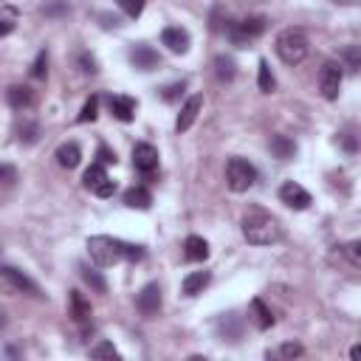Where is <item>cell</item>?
<instances>
[{
  "mask_svg": "<svg viewBox=\"0 0 361 361\" xmlns=\"http://www.w3.org/2000/svg\"><path fill=\"white\" fill-rule=\"evenodd\" d=\"M243 237L251 246H274L282 240V226L274 215L263 212V209H251L243 215Z\"/></svg>",
  "mask_w": 361,
  "mask_h": 361,
  "instance_id": "cell-1",
  "label": "cell"
},
{
  "mask_svg": "<svg viewBox=\"0 0 361 361\" xmlns=\"http://www.w3.org/2000/svg\"><path fill=\"white\" fill-rule=\"evenodd\" d=\"M127 246L130 243H124L119 237L96 235L88 240V254L99 268H110V265H119L122 260H127Z\"/></svg>",
  "mask_w": 361,
  "mask_h": 361,
  "instance_id": "cell-2",
  "label": "cell"
},
{
  "mask_svg": "<svg viewBox=\"0 0 361 361\" xmlns=\"http://www.w3.org/2000/svg\"><path fill=\"white\" fill-rule=\"evenodd\" d=\"M274 51L277 57L285 63V65H299L305 57H308V37L302 29H282L277 34V43H274Z\"/></svg>",
  "mask_w": 361,
  "mask_h": 361,
  "instance_id": "cell-3",
  "label": "cell"
},
{
  "mask_svg": "<svg viewBox=\"0 0 361 361\" xmlns=\"http://www.w3.org/2000/svg\"><path fill=\"white\" fill-rule=\"evenodd\" d=\"M257 180V169L246 158H232L226 164V184L232 192H249Z\"/></svg>",
  "mask_w": 361,
  "mask_h": 361,
  "instance_id": "cell-4",
  "label": "cell"
},
{
  "mask_svg": "<svg viewBox=\"0 0 361 361\" xmlns=\"http://www.w3.org/2000/svg\"><path fill=\"white\" fill-rule=\"evenodd\" d=\"M268 29V20L263 18V15H254V18H246V20H240V23H232V29L226 32L229 37H232V43L237 46V48H246L251 40H257L263 32Z\"/></svg>",
  "mask_w": 361,
  "mask_h": 361,
  "instance_id": "cell-5",
  "label": "cell"
},
{
  "mask_svg": "<svg viewBox=\"0 0 361 361\" xmlns=\"http://www.w3.org/2000/svg\"><path fill=\"white\" fill-rule=\"evenodd\" d=\"M82 184H85V190H91L96 198H110V195L116 192V180H110V175L105 172L102 164H91V166L85 169Z\"/></svg>",
  "mask_w": 361,
  "mask_h": 361,
  "instance_id": "cell-6",
  "label": "cell"
},
{
  "mask_svg": "<svg viewBox=\"0 0 361 361\" xmlns=\"http://www.w3.org/2000/svg\"><path fill=\"white\" fill-rule=\"evenodd\" d=\"M319 91L327 102H336L341 93V65L339 63H324L319 74Z\"/></svg>",
  "mask_w": 361,
  "mask_h": 361,
  "instance_id": "cell-7",
  "label": "cell"
},
{
  "mask_svg": "<svg viewBox=\"0 0 361 361\" xmlns=\"http://www.w3.org/2000/svg\"><path fill=\"white\" fill-rule=\"evenodd\" d=\"M133 164H136V169H138L144 178H152L155 169H158V150H155L152 144H147V141L136 144V147H133Z\"/></svg>",
  "mask_w": 361,
  "mask_h": 361,
  "instance_id": "cell-8",
  "label": "cell"
},
{
  "mask_svg": "<svg viewBox=\"0 0 361 361\" xmlns=\"http://www.w3.org/2000/svg\"><path fill=\"white\" fill-rule=\"evenodd\" d=\"M280 201L288 206V209H296V212H302V209H308L310 206V192L308 190H302L296 180H285V184L280 187Z\"/></svg>",
  "mask_w": 361,
  "mask_h": 361,
  "instance_id": "cell-9",
  "label": "cell"
},
{
  "mask_svg": "<svg viewBox=\"0 0 361 361\" xmlns=\"http://www.w3.org/2000/svg\"><path fill=\"white\" fill-rule=\"evenodd\" d=\"M0 280H4L6 285H12L15 291H20V294H32V296H40V288H37V282H34V280H29L23 271H18V268H12V265H0Z\"/></svg>",
  "mask_w": 361,
  "mask_h": 361,
  "instance_id": "cell-10",
  "label": "cell"
},
{
  "mask_svg": "<svg viewBox=\"0 0 361 361\" xmlns=\"http://www.w3.org/2000/svg\"><path fill=\"white\" fill-rule=\"evenodd\" d=\"M130 63H133V68H138V71H155V68L161 65V57H158L155 48L138 43V46L130 48Z\"/></svg>",
  "mask_w": 361,
  "mask_h": 361,
  "instance_id": "cell-11",
  "label": "cell"
},
{
  "mask_svg": "<svg viewBox=\"0 0 361 361\" xmlns=\"http://www.w3.org/2000/svg\"><path fill=\"white\" fill-rule=\"evenodd\" d=\"M136 308L144 316H155L161 310V288H158V282H150V285L141 288V294L136 296Z\"/></svg>",
  "mask_w": 361,
  "mask_h": 361,
  "instance_id": "cell-12",
  "label": "cell"
},
{
  "mask_svg": "<svg viewBox=\"0 0 361 361\" xmlns=\"http://www.w3.org/2000/svg\"><path fill=\"white\" fill-rule=\"evenodd\" d=\"M161 43L172 51V54H187L190 51V32L180 26H169L161 32Z\"/></svg>",
  "mask_w": 361,
  "mask_h": 361,
  "instance_id": "cell-13",
  "label": "cell"
},
{
  "mask_svg": "<svg viewBox=\"0 0 361 361\" xmlns=\"http://www.w3.org/2000/svg\"><path fill=\"white\" fill-rule=\"evenodd\" d=\"M201 107H204V96H201V93L190 96V99H187V105H184V107H180V113H178L175 130H178V133H187V130H190V127L195 124V119H198Z\"/></svg>",
  "mask_w": 361,
  "mask_h": 361,
  "instance_id": "cell-14",
  "label": "cell"
},
{
  "mask_svg": "<svg viewBox=\"0 0 361 361\" xmlns=\"http://www.w3.org/2000/svg\"><path fill=\"white\" fill-rule=\"evenodd\" d=\"M107 105H110V113L119 122H133L136 119V107H138L136 99H130V96H110Z\"/></svg>",
  "mask_w": 361,
  "mask_h": 361,
  "instance_id": "cell-15",
  "label": "cell"
},
{
  "mask_svg": "<svg viewBox=\"0 0 361 361\" xmlns=\"http://www.w3.org/2000/svg\"><path fill=\"white\" fill-rule=\"evenodd\" d=\"M79 161H82V150L77 141H65L57 147V164L63 169H74V166H79Z\"/></svg>",
  "mask_w": 361,
  "mask_h": 361,
  "instance_id": "cell-16",
  "label": "cell"
},
{
  "mask_svg": "<svg viewBox=\"0 0 361 361\" xmlns=\"http://www.w3.org/2000/svg\"><path fill=\"white\" fill-rule=\"evenodd\" d=\"M184 257H187L190 263H204V260L209 257V243H206L204 237H198V235H190V237L184 240Z\"/></svg>",
  "mask_w": 361,
  "mask_h": 361,
  "instance_id": "cell-17",
  "label": "cell"
},
{
  "mask_svg": "<svg viewBox=\"0 0 361 361\" xmlns=\"http://www.w3.org/2000/svg\"><path fill=\"white\" fill-rule=\"evenodd\" d=\"M249 316H251V322H254L257 330H268V327L274 324V313H271V308H268L263 299H251Z\"/></svg>",
  "mask_w": 361,
  "mask_h": 361,
  "instance_id": "cell-18",
  "label": "cell"
},
{
  "mask_svg": "<svg viewBox=\"0 0 361 361\" xmlns=\"http://www.w3.org/2000/svg\"><path fill=\"white\" fill-rule=\"evenodd\" d=\"M212 282V274L209 271H192V274H187L184 277V294L187 296H198V294H204V288Z\"/></svg>",
  "mask_w": 361,
  "mask_h": 361,
  "instance_id": "cell-19",
  "label": "cell"
},
{
  "mask_svg": "<svg viewBox=\"0 0 361 361\" xmlns=\"http://www.w3.org/2000/svg\"><path fill=\"white\" fill-rule=\"evenodd\" d=\"M6 99H9V105H12L15 110H26V107L34 105V93H32V88H26V85H12V88L6 91Z\"/></svg>",
  "mask_w": 361,
  "mask_h": 361,
  "instance_id": "cell-20",
  "label": "cell"
},
{
  "mask_svg": "<svg viewBox=\"0 0 361 361\" xmlns=\"http://www.w3.org/2000/svg\"><path fill=\"white\" fill-rule=\"evenodd\" d=\"M68 305H71V316L79 322V324H85V322H91V302L85 299V294H79V291H71V296H68Z\"/></svg>",
  "mask_w": 361,
  "mask_h": 361,
  "instance_id": "cell-21",
  "label": "cell"
},
{
  "mask_svg": "<svg viewBox=\"0 0 361 361\" xmlns=\"http://www.w3.org/2000/svg\"><path fill=\"white\" fill-rule=\"evenodd\" d=\"M124 206H130V209H150V206H152L150 190H144V187H130V190L124 192Z\"/></svg>",
  "mask_w": 361,
  "mask_h": 361,
  "instance_id": "cell-22",
  "label": "cell"
},
{
  "mask_svg": "<svg viewBox=\"0 0 361 361\" xmlns=\"http://www.w3.org/2000/svg\"><path fill=\"white\" fill-rule=\"evenodd\" d=\"M271 152L280 158V161H291L296 155V144L288 138V136H274L271 138Z\"/></svg>",
  "mask_w": 361,
  "mask_h": 361,
  "instance_id": "cell-23",
  "label": "cell"
},
{
  "mask_svg": "<svg viewBox=\"0 0 361 361\" xmlns=\"http://www.w3.org/2000/svg\"><path fill=\"white\" fill-rule=\"evenodd\" d=\"M18 20H20V12L15 6H0V37H9L18 29Z\"/></svg>",
  "mask_w": 361,
  "mask_h": 361,
  "instance_id": "cell-24",
  "label": "cell"
},
{
  "mask_svg": "<svg viewBox=\"0 0 361 361\" xmlns=\"http://www.w3.org/2000/svg\"><path fill=\"white\" fill-rule=\"evenodd\" d=\"M215 74H218V79H221V82H232V79H235V74H237L235 60H232V57H226V54H218V57H215Z\"/></svg>",
  "mask_w": 361,
  "mask_h": 361,
  "instance_id": "cell-25",
  "label": "cell"
},
{
  "mask_svg": "<svg viewBox=\"0 0 361 361\" xmlns=\"http://www.w3.org/2000/svg\"><path fill=\"white\" fill-rule=\"evenodd\" d=\"M257 85H260L263 93H271V91L277 88V79H274V74H271L268 60H260V77H257Z\"/></svg>",
  "mask_w": 361,
  "mask_h": 361,
  "instance_id": "cell-26",
  "label": "cell"
},
{
  "mask_svg": "<svg viewBox=\"0 0 361 361\" xmlns=\"http://www.w3.org/2000/svg\"><path fill=\"white\" fill-rule=\"evenodd\" d=\"M82 280H85L96 294H107V282H105V277H102L99 271H93V268H82Z\"/></svg>",
  "mask_w": 361,
  "mask_h": 361,
  "instance_id": "cell-27",
  "label": "cell"
},
{
  "mask_svg": "<svg viewBox=\"0 0 361 361\" xmlns=\"http://www.w3.org/2000/svg\"><path fill=\"white\" fill-rule=\"evenodd\" d=\"M96 116H99V96H91V99L82 105V110H79L77 122H79V124H85V122H93Z\"/></svg>",
  "mask_w": 361,
  "mask_h": 361,
  "instance_id": "cell-28",
  "label": "cell"
},
{
  "mask_svg": "<svg viewBox=\"0 0 361 361\" xmlns=\"http://www.w3.org/2000/svg\"><path fill=\"white\" fill-rule=\"evenodd\" d=\"M116 6H119V9H122L127 18H133V20H136V18L144 12L147 0H116Z\"/></svg>",
  "mask_w": 361,
  "mask_h": 361,
  "instance_id": "cell-29",
  "label": "cell"
},
{
  "mask_svg": "<svg viewBox=\"0 0 361 361\" xmlns=\"http://www.w3.org/2000/svg\"><path fill=\"white\" fill-rule=\"evenodd\" d=\"M46 74H48V51H40L34 65H32V77L34 79H46Z\"/></svg>",
  "mask_w": 361,
  "mask_h": 361,
  "instance_id": "cell-30",
  "label": "cell"
},
{
  "mask_svg": "<svg viewBox=\"0 0 361 361\" xmlns=\"http://www.w3.org/2000/svg\"><path fill=\"white\" fill-rule=\"evenodd\" d=\"M91 355L93 358H119V350L110 341H99L96 347H91Z\"/></svg>",
  "mask_w": 361,
  "mask_h": 361,
  "instance_id": "cell-31",
  "label": "cell"
},
{
  "mask_svg": "<svg viewBox=\"0 0 361 361\" xmlns=\"http://www.w3.org/2000/svg\"><path fill=\"white\" fill-rule=\"evenodd\" d=\"M187 91V82H172V85H166L164 91H161V99L164 102H175V99H180V93Z\"/></svg>",
  "mask_w": 361,
  "mask_h": 361,
  "instance_id": "cell-32",
  "label": "cell"
},
{
  "mask_svg": "<svg viewBox=\"0 0 361 361\" xmlns=\"http://www.w3.org/2000/svg\"><path fill=\"white\" fill-rule=\"evenodd\" d=\"M77 63H79V71H82V74H96V71H99V68H96V60H93L88 51H82Z\"/></svg>",
  "mask_w": 361,
  "mask_h": 361,
  "instance_id": "cell-33",
  "label": "cell"
},
{
  "mask_svg": "<svg viewBox=\"0 0 361 361\" xmlns=\"http://www.w3.org/2000/svg\"><path fill=\"white\" fill-rule=\"evenodd\" d=\"M344 251H347V257H350V265H353V268H358V265H361V243H358V240H353V243H347V249H344Z\"/></svg>",
  "mask_w": 361,
  "mask_h": 361,
  "instance_id": "cell-34",
  "label": "cell"
},
{
  "mask_svg": "<svg viewBox=\"0 0 361 361\" xmlns=\"http://www.w3.org/2000/svg\"><path fill=\"white\" fill-rule=\"evenodd\" d=\"M37 136H40V127H37V124H23V127H20V141L34 144V141H37Z\"/></svg>",
  "mask_w": 361,
  "mask_h": 361,
  "instance_id": "cell-35",
  "label": "cell"
},
{
  "mask_svg": "<svg viewBox=\"0 0 361 361\" xmlns=\"http://www.w3.org/2000/svg\"><path fill=\"white\" fill-rule=\"evenodd\" d=\"M96 164H102V166H107V164H116V152L110 150V147H105V144H99V150H96Z\"/></svg>",
  "mask_w": 361,
  "mask_h": 361,
  "instance_id": "cell-36",
  "label": "cell"
},
{
  "mask_svg": "<svg viewBox=\"0 0 361 361\" xmlns=\"http://www.w3.org/2000/svg\"><path fill=\"white\" fill-rule=\"evenodd\" d=\"M302 353H305L302 344H291V341H288V344L280 347V355H282V358H296V355H302Z\"/></svg>",
  "mask_w": 361,
  "mask_h": 361,
  "instance_id": "cell-37",
  "label": "cell"
},
{
  "mask_svg": "<svg viewBox=\"0 0 361 361\" xmlns=\"http://www.w3.org/2000/svg\"><path fill=\"white\" fill-rule=\"evenodd\" d=\"M127 260H130V263L144 260V246H127Z\"/></svg>",
  "mask_w": 361,
  "mask_h": 361,
  "instance_id": "cell-38",
  "label": "cell"
},
{
  "mask_svg": "<svg viewBox=\"0 0 361 361\" xmlns=\"http://www.w3.org/2000/svg\"><path fill=\"white\" fill-rule=\"evenodd\" d=\"M344 57H347L350 68H353V71H358V48H347V51H344Z\"/></svg>",
  "mask_w": 361,
  "mask_h": 361,
  "instance_id": "cell-39",
  "label": "cell"
},
{
  "mask_svg": "<svg viewBox=\"0 0 361 361\" xmlns=\"http://www.w3.org/2000/svg\"><path fill=\"white\" fill-rule=\"evenodd\" d=\"M63 12H68L65 4H51V6H46V15H63Z\"/></svg>",
  "mask_w": 361,
  "mask_h": 361,
  "instance_id": "cell-40",
  "label": "cell"
},
{
  "mask_svg": "<svg viewBox=\"0 0 361 361\" xmlns=\"http://www.w3.org/2000/svg\"><path fill=\"white\" fill-rule=\"evenodd\" d=\"M99 20H102V26H105V29H110V26L116 29V26H119V20H116V18H110V15H99Z\"/></svg>",
  "mask_w": 361,
  "mask_h": 361,
  "instance_id": "cell-41",
  "label": "cell"
},
{
  "mask_svg": "<svg viewBox=\"0 0 361 361\" xmlns=\"http://www.w3.org/2000/svg\"><path fill=\"white\" fill-rule=\"evenodd\" d=\"M12 175H15L12 166H0V180H4V178H12Z\"/></svg>",
  "mask_w": 361,
  "mask_h": 361,
  "instance_id": "cell-42",
  "label": "cell"
},
{
  "mask_svg": "<svg viewBox=\"0 0 361 361\" xmlns=\"http://www.w3.org/2000/svg\"><path fill=\"white\" fill-rule=\"evenodd\" d=\"M344 147H347L350 152H355V138H353V136H344Z\"/></svg>",
  "mask_w": 361,
  "mask_h": 361,
  "instance_id": "cell-43",
  "label": "cell"
},
{
  "mask_svg": "<svg viewBox=\"0 0 361 361\" xmlns=\"http://www.w3.org/2000/svg\"><path fill=\"white\" fill-rule=\"evenodd\" d=\"M0 327H4V313H0Z\"/></svg>",
  "mask_w": 361,
  "mask_h": 361,
  "instance_id": "cell-44",
  "label": "cell"
},
{
  "mask_svg": "<svg viewBox=\"0 0 361 361\" xmlns=\"http://www.w3.org/2000/svg\"><path fill=\"white\" fill-rule=\"evenodd\" d=\"M336 4H344V0H336Z\"/></svg>",
  "mask_w": 361,
  "mask_h": 361,
  "instance_id": "cell-45",
  "label": "cell"
}]
</instances>
